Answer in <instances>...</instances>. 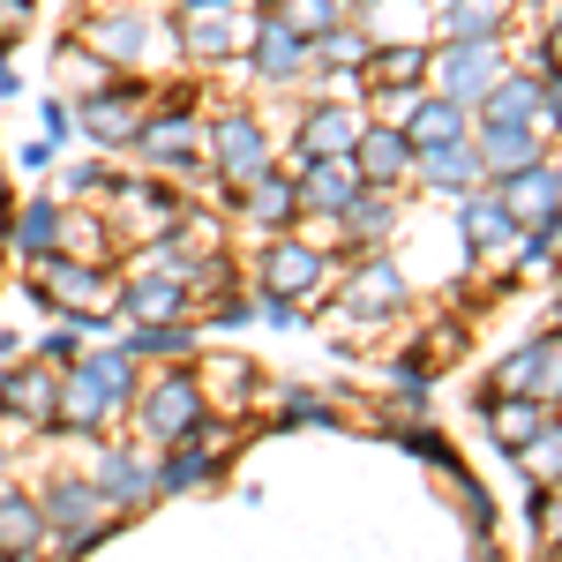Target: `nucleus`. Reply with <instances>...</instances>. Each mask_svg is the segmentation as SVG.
I'll list each match as a JSON object with an SVG mask.
<instances>
[{
	"instance_id": "nucleus-16",
	"label": "nucleus",
	"mask_w": 562,
	"mask_h": 562,
	"mask_svg": "<svg viewBox=\"0 0 562 562\" xmlns=\"http://www.w3.org/2000/svg\"><path fill=\"white\" fill-rule=\"evenodd\" d=\"M352 166H360V173H375V188H390V180L413 166V143H405V128H360Z\"/></svg>"
},
{
	"instance_id": "nucleus-9",
	"label": "nucleus",
	"mask_w": 562,
	"mask_h": 562,
	"mask_svg": "<svg viewBox=\"0 0 562 562\" xmlns=\"http://www.w3.org/2000/svg\"><path fill=\"white\" fill-rule=\"evenodd\" d=\"M217 173L233 180V188H248L256 173H270V143L248 113H233V121H217Z\"/></svg>"
},
{
	"instance_id": "nucleus-44",
	"label": "nucleus",
	"mask_w": 562,
	"mask_h": 562,
	"mask_svg": "<svg viewBox=\"0 0 562 562\" xmlns=\"http://www.w3.org/2000/svg\"><path fill=\"white\" fill-rule=\"evenodd\" d=\"M68 352H76V330H68V323H60V330H53V338H45V360H68Z\"/></svg>"
},
{
	"instance_id": "nucleus-48",
	"label": "nucleus",
	"mask_w": 562,
	"mask_h": 562,
	"mask_svg": "<svg viewBox=\"0 0 562 562\" xmlns=\"http://www.w3.org/2000/svg\"><path fill=\"white\" fill-rule=\"evenodd\" d=\"M555 413H562V397H555Z\"/></svg>"
},
{
	"instance_id": "nucleus-42",
	"label": "nucleus",
	"mask_w": 562,
	"mask_h": 562,
	"mask_svg": "<svg viewBox=\"0 0 562 562\" xmlns=\"http://www.w3.org/2000/svg\"><path fill=\"white\" fill-rule=\"evenodd\" d=\"M23 23H31V0H0V45L23 38Z\"/></svg>"
},
{
	"instance_id": "nucleus-15",
	"label": "nucleus",
	"mask_w": 562,
	"mask_h": 562,
	"mask_svg": "<svg viewBox=\"0 0 562 562\" xmlns=\"http://www.w3.org/2000/svg\"><path fill=\"white\" fill-rule=\"evenodd\" d=\"M180 307H188V285H180L173 270H158V278H135L128 293H121V323H173Z\"/></svg>"
},
{
	"instance_id": "nucleus-8",
	"label": "nucleus",
	"mask_w": 562,
	"mask_h": 562,
	"mask_svg": "<svg viewBox=\"0 0 562 562\" xmlns=\"http://www.w3.org/2000/svg\"><path fill=\"white\" fill-rule=\"evenodd\" d=\"M323 278H330V262L301 248V240H278L270 256H262V285L270 293H285V301H307V293H323Z\"/></svg>"
},
{
	"instance_id": "nucleus-36",
	"label": "nucleus",
	"mask_w": 562,
	"mask_h": 562,
	"mask_svg": "<svg viewBox=\"0 0 562 562\" xmlns=\"http://www.w3.org/2000/svg\"><path fill=\"white\" fill-rule=\"evenodd\" d=\"M233 38H240V31H233V23H225L217 8H203V15L188 8V53H203V60H217V53H233Z\"/></svg>"
},
{
	"instance_id": "nucleus-4",
	"label": "nucleus",
	"mask_w": 562,
	"mask_h": 562,
	"mask_svg": "<svg viewBox=\"0 0 562 562\" xmlns=\"http://www.w3.org/2000/svg\"><path fill=\"white\" fill-rule=\"evenodd\" d=\"M503 211H510V225H562V173L548 166V158L518 166V173H510V195H503Z\"/></svg>"
},
{
	"instance_id": "nucleus-37",
	"label": "nucleus",
	"mask_w": 562,
	"mask_h": 562,
	"mask_svg": "<svg viewBox=\"0 0 562 562\" xmlns=\"http://www.w3.org/2000/svg\"><path fill=\"white\" fill-rule=\"evenodd\" d=\"M338 217H346L352 240H383V233H390V203H383V195H368V188H360V195H352Z\"/></svg>"
},
{
	"instance_id": "nucleus-34",
	"label": "nucleus",
	"mask_w": 562,
	"mask_h": 562,
	"mask_svg": "<svg viewBox=\"0 0 562 562\" xmlns=\"http://www.w3.org/2000/svg\"><path fill=\"white\" fill-rule=\"evenodd\" d=\"M76 368H83V375H90L98 390H105L113 405H121V397L135 390V352H128V346H113V352H90V360H76Z\"/></svg>"
},
{
	"instance_id": "nucleus-47",
	"label": "nucleus",
	"mask_w": 562,
	"mask_h": 562,
	"mask_svg": "<svg viewBox=\"0 0 562 562\" xmlns=\"http://www.w3.org/2000/svg\"><path fill=\"white\" fill-rule=\"evenodd\" d=\"M188 8H233V0H188Z\"/></svg>"
},
{
	"instance_id": "nucleus-26",
	"label": "nucleus",
	"mask_w": 562,
	"mask_h": 562,
	"mask_svg": "<svg viewBox=\"0 0 562 562\" xmlns=\"http://www.w3.org/2000/svg\"><path fill=\"white\" fill-rule=\"evenodd\" d=\"M45 540V510L23 495H0V555H31Z\"/></svg>"
},
{
	"instance_id": "nucleus-31",
	"label": "nucleus",
	"mask_w": 562,
	"mask_h": 562,
	"mask_svg": "<svg viewBox=\"0 0 562 562\" xmlns=\"http://www.w3.org/2000/svg\"><path fill=\"white\" fill-rule=\"evenodd\" d=\"M211 450H203V442H195V435H180L173 442V465H166V473H158V495H188V487H203V480H211Z\"/></svg>"
},
{
	"instance_id": "nucleus-40",
	"label": "nucleus",
	"mask_w": 562,
	"mask_h": 562,
	"mask_svg": "<svg viewBox=\"0 0 562 562\" xmlns=\"http://www.w3.org/2000/svg\"><path fill=\"white\" fill-rule=\"evenodd\" d=\"M262 323H278V330H301V301H285V293H270V285H262Z\"/></svg>"
},
{
	"instance_id": "nucleus-46",
	"label": "nucleus",
	"mask_w": 562,
	"mask_h": 562,
	"mask_svg": "<svg viewBox=\"0 0 562 562\" xmlns=\"http://www.w3.org/2000/svg\"><path fill=\"white\" fill-rule=\"evenodd\" d=\"M548 53H555V68H562V23H555V38H548Z\"/></svg>"
},
{
	"instance_id": "nucleus-43",
	"label": "nucleus",
	"mask_w": 562,
	"mask_h": 562,
	"mask_svg": "<svg viewBox=\"0 0 562 562\" xmlns=\"http://www.w3.org/2000/svg\"><path fill=\"white\" fill-rule=\"evenodd\" d=\"M540 121L562 128V68H555V83H540Z\"/></svg>"
},
{
	"instance_id": "nucleus-41",
	"label": "nucleus",
	"mask_w": 562,
	"mask_h": 562,
	"mask_svg": "<svg viewBox=\"0 0 562 562\" xmlns=\"http://www.w3.org/2000/svg\"><path fill=\"white\" fill-rule=\"evenodd\" d=\"M285 420H323V428H330L338 413H330V405H315L307 390H293V397H285Z\"/></svg>"
},
{
	"instance_id": "nucleus-45",
	"label": "nucleus",
	"mask_w": 562,
	"mask_h": 562,
	"mask_svg": "<svg viewBox=\"0 0 562 562\" xmlns=\"http://www.w3.org/2000/svg\"><path fill=\"white\" fill-rule=\"evenodd\" d=\"M15 90H23V76H15V68H8V53H0V98H15Z\"/></svg>"
},
{
	"instance_id": "nucleus-35",
	"label": "nucleus",
	"mask_w": 562,
	"mask_h": 562,
	"mask_svg": "<svg viewBox=\"0 0 562 562\" xmlns=\"http://www.w3.org/2000/svg\"><path fill=\"white\" fill-rule=\"evenodd\" d=\"M143 38H150V31H143V15H98V23H90V45H98V53H113V60H135Z\"/></svg>"
},
{
	"instance_id": "nucleus-32",
	"label": "nucleus",
	"mask_w": 562,
	"mask_h": 562,
	"mask_svg": "<svg viewBox=\"0 0 562 562\" xmlns=\"http://www.w3.org/2000/svg\"><path fill=\"white\" fill-rule=\"evenodd\" d=\"M518 465L540 480V487H548V480H562V420H540V428L525 435V442H518Z\"/></svg>"
},
{
	"instance_id": "nucleus-23",
	"label": "nucleus",
	"mask_w": 562,
	"mask_h": 562,
	"mask_svg": "<svg viewBox=\"0 0 562 562\" xmlns=\"http://www.w3.org/2000/svg\"><path fill=\"white\" fill-rule=\"evenodd\" d=\"M487 121H540V76H495L487 83Z\"/></svg>"
},
{
	"instance_id": "nucleus-24",
	"label": "nucleus",
	"mask_w": 562,
	"mask_h": 562,
	"mask_svg": "<svg viewBox=\"0 0 562 562\" xmlns=\"http://www.w3.org/2000/svg\"><path fill=\"white\" fill-rule=\"evenodd\" d=\"M0 397H8V413H23L31 428H45V420H53V397H60V375H45V368H23V375L0 390Z\"/></svg>"
},
{
	"instance_id": "nucleus-14",
	"label": "nucleus",
	"mask_w": 562,
	"mask_h": 562,
	"mask_svg": "<svg viewBox=\"0 0 562 562\" xmlns=\"http://www.w3.org/2000/svg\"><path fill=\"white\" fill-rule=\"evenodd\" d=\"M360 143V113L352 105H315L301 121V158H346Z\"/></svg>"
},
{
	"instance_id": "nucleus-33",
	"label": "nucleus",
	"mask_w": 562,
	"mask_h": 562,
	"mask_svg": "<svg viewBox=\"0 0 562 562\" xmlns=\"http://www.w3.org/2000/svg\"><path fill=\"white\" fill-rule=\"evenodd\" d=\"M8 240H15V256H45V248L60 240V203H53V195H38L31 211L15 217V233H8Z\"/></svg>"
},
{
	"instance_id": "nucleus-28",
	"label": "nucleus",
	"mask_w": 562,
	"mask_h": 562,
	"mask_svg": "<svg viewBox=\"0 0 562 562\" xmlns=\"http://www.w3.org/2000/svg\"><path fill=\"white\" fill-rule=\"evenodd\" d=\"M240 203H248V217H256V225H285V217L301 211L293 180H278V173H256L248 188H240Z\"/></svg>"
},
{
	"instance_id": "nucleus-12",
	"label": "nucleus",
	"mask_w": 562,
	"mask_h": 562,
	"mask_svg": "<svg viewBox=\"0 0 562 562\" xmlns=\"http://www.w3.org/2000/svg\"><path fill=\"white\" fill-rule=\"evenodd\" d=\"M83 128L98 135V143H135V83H105L83 98Z\"/></svg>"
},
{
	"instance_id": "nucleus-30",
	"label": "nucleus",
	"mask_w": 562,
	"mask_h": 562,
	"mask_svg": "<svg viewBox=\"0 0 562 562\" xmlns=\"http://www.w3.org/2000/svg\"><path fill=\"white\" fill-rule=\"evenodd\" d=\"M503 0H442V38H495Z\"/></svg>"
},
{
	"instance_id": "nucleus-18",
	"label": "nucleus",
	"mask_w": 562,
	"mask_h": 562,
	"mask_svg": "<svg viewBox=\"0 0 562 562\" xmlns=\"http://www.w3.org/2000/svg\"><path fill=\"white\" fill-rule=\"evenodd\" d=\"M135 150H143L150 166H195V121H188V113H166V121L135 128Z\"/></svg>"
},
{
	"instance_id": "nucleus-2",
	"label": "nucleus",
	"mask_w": 562,
	"mask_h": 562,
	"mask_svg": "<svg viewBox=\"0 0 562 562\" xmlns=\"http://www.w3.org/2000/svg\"><path fill=\"white\" fill-rule=\"evenodd\" d=\"M428 68H435V90H442V98L473 105V98H487V83L503 76V45L495 38H450Z\"/></svg>"
},
{
	"instance_id": "nucleus-11",
	"label": "nucleus",
	"mask_w": 562,
	"mask_h": 562,
	"mask_svg": "<svg viewBox=\"0 0 562 562\" xmlns=\"http://www.w3.org/2000/svg\"><path fill=\"white\" fill-rule=\"evenodd\" d=\"M465 135H473L465 105H458V98H442V90H435V98H420V105H413V121H405L413 158H420V150H442V143H465Z\"/></svg>"
},
{
	"instance_id": "nucleus-27",
	"label": "nucleus",
	"mask_w": 562,
	"mask_h": 562,
	"mask_svg": "<svg viewBox=\"0 0 562 562\" xmlns=\"http://www.w3.org/2000/svg\"><path fill=\"white\" fill-rule=\"evenodd\" d=\"M105 405H113V397L76 368V375L60 383V397H53V420H68V428H98V420H105Z\"/></svg>"
},
{
	"instance_id": "nucleus-13",
	"label": "nucleus",
	"mask_w": 562,
	"mask_h": 562,
	"mask_svg": "<svg viewBox=\"0 0 562 562\" xmlns=\"http://www.w3.org/2000/svg\"><path fill=\"white\" fill-rule=\"evenodd\" d=\"M413 166L428 173L435 195H465V188H480V173H487V166H480V150H473V135H465V143H442V150H420Z\"/></svg>"
},
{
	"instance_id": "nucleus-39",
	"label": "nucleus",
	"mask_w": 562,
	"mask_h": 562,
	"mask_svg": "<svg viewBox=\"0 0 562 562\" xmlns=\"http://www.w3.org/2000/svg\"><path fill=\"white\" fill-rule=\"evenodd\" d=\"M532 532H540V548H562V480H548V495L532 510Z\"/></svg>"
},
{
	"instance_id": "nucleus-1",
	"label": "nucleus",
	"mask_w": 562,
	"mask_h": 562,
	"mask_svg": "<svg viewBox=\"0 0 562 562\" xmlns=\"http://www.w3.org/2000/svg\"><path fill=\"white\" fill-rule=\"evenodd\" d=\"M38 510H45V532H60L68 548H98L113 532V503L98 495V480H60Z\"/></svg>"
},
{
	"instance_id": "nucleus-38",
	"label": "nucleus",
	"mask_w": 562,
	"mask_h": 562,
	"mask_svg": "<svg viewBox=\"0 0 562 562\" xmlns=\"http://www.w3.org/2000/svg\"><path fill=\"white\" fill-rule=\"evenodd\" d=\"M60 76H68V83H83V98L113 83V76H105V60H98V53H76V45L60 53Z\"/></svg>"
},
{
	"instance_id": "nucleus-29",
	"label": "nucleus",
	"mask_w": 562,
	"mask_h": 562,
	"mask_svg": "<svg viewBox=\"0 0 562 562\" xmlns=\"http://www.w3.org/2000/svg\"><path fill=\"white\" fill-rule=\"evenodd\" d=\"M487 420H495V435H503V442L518 450L525 435L548 420V405H540V397H518V390H503V397H487Z\"/></svg>"
},
{
	"instance_id": "nucleus-5",
	"label": "nucleus",
	"mask_w": 562,
	"mask_h": 562,
	"mask_svg": "<svg viewBox=\"0 0 562 562\" xmlns=\"http://www.w3.org/2000/svg\"><path fill=\"white\" fill-rule=\"evenodd\" d=\"M360 166H352V150L346 158H301V188H293V195H301V211H346L352 195H360Z\"/></svg>"
},
{
	"instance_id": "nucleus-10",
	"label": "nucleus",
	"mask_w": 562,
	"mask_h": 562,
	"mask_svg": "<svg viewBox=\"0 0 562 562\" xmlns=\"http://www.w3.org/2000/svg\"><path fill=\"white\" fill-rule=\"evenodd\" d=\"M473 150H480V166H487L495 180H510L518 166H532V158H540V128H532V121H487Z\"/></svg>"
},
{
	"instance_id": "nucleus-21",
	"label": "nucleus",
	"mask_w": 562,
	"mask_h": 562,
	"mask_svg": "<svg viewBox=\"0 0 562 562\" xmlns=\"http://www.w3.org/2000/svg\"><path fill=\"white\" fill-rule=\"evenodd\" d=\"M90 293H98V262H38V301L45 307H68L76 315Z\"/></svg>"
},
{
	"instance_id": "nucleus-3",
	"label": "nucleus",
	"mask_w": 562,
	"mask_h": 562,
	"mask_svg": "<svg viewBox=\"0 0 562 562\" xmlns=\"http://www.w3.org/2000/svg\"><path fill=\"white\" fill-rule=\"evenodd\" d=\"M203 428V383H195V368H173L166 383L143 397V435L150 442H180V435Z\"/></svg>"
},
{
	"instance_id": "nucleus-20",
	"label": "nucleus",
	"mask_w": 562,
	"mask_h": 562,
	"mask_svg": "<svg viewBox=\"0 0 562 562\" xmlns=\"http://www.w3.org/2000/svg\"><path fill=\"white\" fill-rule=\"evenodd\" d=\"M458 225H465V248H503L510 240V211H503V195H480V188H465V203H458Z\"/></svg>"
},
{
	"instance_id": "nucleus-17",
	"label": "nucleus",
	"mask_w": 562,
	"mask_h": 562,
	"mask_svg": "<svg viewBox=\"0 0 562 562\" xmlns=\"http://www.w3.org/2000/svg\"><path fill=\"white\" fill-rule=\"evenodd\" d=\"M368 307H405V278H397V262L390 256H368L360 270H352V301H346V315H368Z\"/></svg>"
},
{
	"instance_id": "nucleus-7",
	"label": "nucleus",
	"mask_w": 562,
	"mask_h": 562,
	"mask_svg": "<svg viewBox=\"0 0 562 562\" xmlns=\"http://www.w3.org/2000/svg\"><path fill=\"white\" fill-rule=\"evenodd\" d=\"M248 68H256L262 83H293V76H307V38L293 31V23L262 15V23H256V53H248Z\"/></svg>"
},
{
	"instance_id": "nucleus-22",
	"label": "nucleus",
	"mask_w": 562,
	"mask_h": 562,
	"mask_svg": "<svg viewBox=\"0 0 562 562\" xmlns=\"http://www.w3.org/2000/svg\"><path fill=\"white\" fill-rule=\"evenodd\" d=\"M368 83H383V90H413L420 83V68H428V45H368Z\"/></svg>"
},
{
	"instance_id": "nucleus-25",
	"label": "nucleus",
	"mask_w": 562,
	"mask_h": 562,
	"mask_svg": "<svg viewBox=\"0 0 562 562\" xmlns=\"http://www.w3.org/2000/svg\"><path fill=\"white\" fill-rule=\"evenodd\" d=\"M352 8H360V0H278L270 15H278V23H293L301 38H323V31L352 23Z\"/></svg>"
},
{
	"instance_id": "nucleus-6",
	"label": "nucleus",
	"mask_w": 562,
	"mask_h": 562,
	"mask_svg": "<svg viewBox=\"0 0 562 562\" xmlns=\"http://www.w3.org/2000/svg\"><path fill=\"white\" fill-rule=\"evenodd\" d=\"M503 390L555 405L562 397V338H532L525 352H510V360H503Z\"/></svg>"
},
{
	"instance_id": "nucleus-19",
	"label": "nucleus",
	"mask_w": 562,
	"mask_h": 562,
	"mask_svg": "<svg viewBox=\"0 0 562 562\" xmlns=\"http://www.w3.org/2000/svg\"><path fill=\"white\" fill-rule=\"evenodd\" d=\"M150 487H158V473H150V465H143L135 450H113V458L98 465V495H105L113 510H135V503H143Z\"/></svg>"
}]
</instances>
